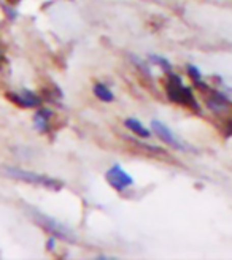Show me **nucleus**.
Masks as SVG:
<instances>
[{"instance_id":"39448f33","label":"nucleus","mask_w":232,"mask_h":260,"mask_svg":"<svg viewBox=\"0 0 232 260\" xmlns=\"http://www.w3.org/2000/svg\"><path fill=\"white\" fill-rule=\"evenodd\" d=\"M151 128H153V132L156 134L162 141H165L167 145H170L172 148L178 149V151H185V149H189L188 146L182 145V141H180L173 134H172V130L169 127H165L162 122L159 121H151Z\"/></svg>"},{"instance_id":"9b49d317","label":"nucleus","mask_w":232,"mask_h":260,"mask_svg":"<svg viewBox=\"0 0 232 260\" xmlns=\"http://www.w3.org/2000/svg\"><path fill=\"white\" fill-rule=\"evenodd\" d=\"M150 59H151L154 63H159L165 72H169V73L172 72V63H170L169 60H167V59H164V57H161V56H153V54L150 56Z\"/></svg>"},{"instance_id":"f257e3e1","label":"nucleus","mask_w":232,"mask_h":260,"mask_svg":"<svg viewBox=\"0 0 232 260\" xmlns=\"http://www.w3.org/2000/svg\"><path fill=\"white\" fill-rule=\"evenodd\" d=\"M167 95L169 99L175 103H180V105H186L192 110L199 111V103L194 99V94L192 90L186 86H183L182 78L178 75H170L169 76V87H167Z\"/></svg>"},{"instance_id":"9d476101","label":"nucleus","mask_w":232,"mask_h":260,"mask_svg":"<svg viewBox=\"0 0 232 260\" xmlns=\"http://www.w3.org/2000/svg\"><path fill=\"white\" fill-rule=\"evenodd\" d=\"M188 73H189V76L194 80V83L199 86V87H202V89H205L207 86H205L204 83H202V75H200V72L197 70V67H194V65H188Z\"/></svg>"},{"instance_id":"ddd939ff","label":"nucleus","mask_w":232,"mask_h":260,"mask_svg":"<svg viewBox=\"0 0 232 260\" xmlns=\"http://www.w3.org/2000/svg\"><path fill=\"white\" fill-rule=\"evenodd\" d=\"M53 244H54V238H51V240L48 241V249H53V248H54Z\"/></svg>"},{"instance_id":"20e7f679","label":"nucleus","mask_w":232,"mask_h":260,"mask_svg":"<svg viewBox=\"0 0 232 260\" xmlns=\"http://www.w3.org/2000/svg\"><path fill=\"white\" fill-rule=\"evenodd\" d=\"M105 178H107V181H108V184L111 186V187H114L116 190H124L126 187H129V186H132L134 184V178L131 176V175H127L124 170H123V167L121 165H113L110 170L107 172V175H105Z\"/></svg>"},{"instance_id":"0eeeda50","label":"nucleus","mask_w":232,"mask_h":260,"mask_svg":"<svg viewBox=\"0 0 232 260\" xmlns=\"http://www.w3.org/2000/svg\"><path fill=\"white\" fill-rule=\"evenodd\" d=\"M124 125L131 130V132H134L135 135H138V137H143V138H147V137H150V130L141 124L140 121H137V119H134V118H127L126 121H124Z\"/></svg>"},{"instance_id":"4468645a","label":"nucleus","mask_w":232,"mask_h":260,"mask_svg":"<svg viewBox=\"0 0 232 260\" xmlns=\"http://www.w3.org/2000/svg\"><path fill=\"white\" fill-rule=\"evenodd\" d=\"M2 59H4V56H2V53H0V63H2Z\"/></svg>"},{"instance_id":"f03ea898","label":"nucleus","mask_w":232,"mask_h":260,"mask_svg":"<svg viewBox=\"0 0 232 260\" xmlns=\"http://www.w3.org/2000/svg\"><path fill=\"white\" fill-rule=\"evenodd\" d=\"M4 173L8 175L10 178H15V179H21L24 183H31V184H37V186H43V187H48V189H53V190H57L62 187V183L61 181H56L53 178H48V176H43V175H38V173H34V172H27V170H21V168H4Z\"/></svg>"},{"instance_id":"f8f14e48","label":"nucleus","mask_w":232,"mask_h":260,"mask_svg":"<svg viewBox=\"0 0 232 260\" xmlns=\"http://www.w3.org/2000/svg\"><path fill=\"white\" fill-rule=\"evenodd\" d=\"M224 132H226V137H230V135H232V121L227 124V127H226Z\"/></svg>"},{"instance_id":"7ed1b4c3","label":"nucleus","mask_w":232,"mask_h":260,"mask_svg":"<svg viewBox=\"0 0 232 260\" xmlns=\"http://www.w3.org/2000/svg\"><path fill=\"white\" fill-rule=\"evenodd\" d=\"M34 217L38 224H40L45 230H48L49 233H53L54 237H57L64 241H75V233L69 227L57 222L56 219L49 217L46 214H42V213H37V211H34Z\"/></svg>"},{"instance_id":"6e6552de","label":"nucleus","mask_w":232,"mask_h":260,"mask_svg":"<svg viewBox=\"0 0 232 260\" xmlns=\"http://www.w3.org/2000/svg\"><path fill=\"white\" fill-rule=\"evenodd\" d=\"M49 116H51V111L43 108V110H38L34 116V124L35 127L40 130V132H46L48 130V121H49Z\"/></svg>"},{"instance_id":"423d86ee","label":"nucleus","mask_w":232,"mask_h":260,"mask_svg":"<svg viewBox=\"0 0 232 260\" xmlns=\"http://www.w3.org/2000/svg\"><path fill=\"white\" fill-rule=\"evenodd\" d=\"M8 99L16 103L18 107L22 108H32V107H40V97L35 95L31 90H22V92H8Z\"/></svg>"},{"instance_id":"1a4fd4ad","label":"nucleus","mask_w":232,"mask_h":260,"mask_svg":"<svg viewBox=\"0 0 232 260\" xmlns=\"http://www.w3.org/2000/svg\"><path fill=\"white\" fill-rule=\"evenodd\" d=\"M94 94L97 99H100L102 102H113L114 95L111 90L105 86V84H102V83H97L94 86Z\"/></svg>"}]
</instances>
